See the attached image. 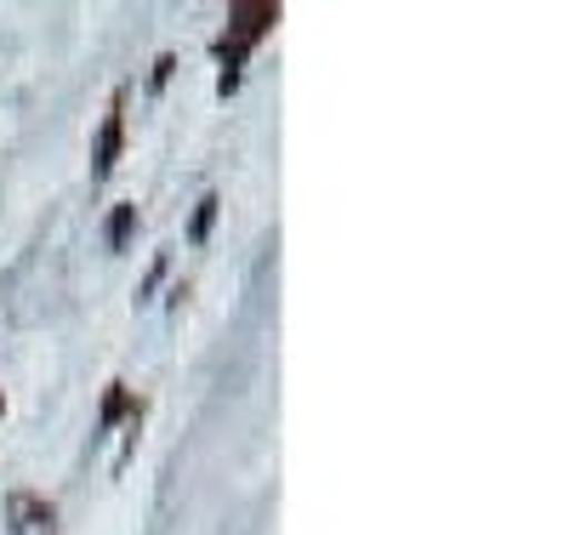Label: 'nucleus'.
<instances>
[{
	"instance_id": "nucleus-7",
	"label": "nucleus",
	"mask_w": 569,
	"mask_h": 535,
	"mask_svg": "<svg viewBox=\"0 0 569 535\" xmlns=\"http://www.w3.org/2000/svg\"><path fill=\"white\" fill-rule=\"evenodd\" d=\"M171 69H177V58H160V63H154V86H166V80H171Z\"/></svg>"
},
{
	"instance_id": "nucleus-1",
	"label": "nucleus",
	"mask_w": 569,
	"mask_h": 535,
	"mask_svg": "<svg viewBox=\"0 0 569 535\" xmlns=\"http://www.w3.org/2000/svg\"><path fill=\"white\" fill-rule=\"evenodd\" d=\"M279 23V7L273 0H251V7H233L228 12V34L217 40V63H222V75H217V91L228 97L233 86H240V63H246V52Z\"/></svg>"
},
{
	"instance_id": "nucleus-2",
	"label": "nucleus",
	"mask_w": 569,
	"mask_h": 535,
	"mask_svg": "<svg viewBox=\"0 0 569 535\" xmlns=\"http://www.w3.org/2000/svg\"><path fill=\"white\" fill-rule=\"evenodd\" d=\"M120 103H126V97H114V109H109V120H103V137H98V155H91V177H109V171H114V160H120V137H126Z\"/></svg>"
},
{
	"instance_id": "nucleus-6",
	"label": "nucleus",
	"mask_w": 569,
	"mask_h": 535,
	"mask_svg": "<svg viewBox=\"0 0 569 535\" xmlns=\"http://www.w3.org/2000/svg\"><path fill=\"white\" fill-rule=\"evenodd\" d=\"M160 279H166V257H160V262H154V268H149V279H142V297H149V290H154V285H160Z\"/></svg>"
},
{
	"instance_id": "nucleus-4",
	"label": "nucleus",
	"mask_w": 569,
	"mask_h": 535,
	"mask_svg": "<svg viewBox=\"0 0 569 535\" xmlns=\"http://www.w3.org/2000/svg\"><path fill=\"white\" fill-rule=\"evenodd\" d=\"M131 222H137V206H114V217H109V251H120L126 246V239H131Z\"/></svg>"
},
{
	"instance_id": "nucleus-3",
	"label": "nucleus",
	"mask_w": 569,
	"mask_h": 535,
	"mask_svg": "<svg viewBox=\"0 0 569 535\" xmlns=\"http://www.w3.org/2000/svg\"><path fill=\"white\" fill-rule=\"evenodd\" d=\"M217 194H206V200L194 206V222H188V239H194V246H206V239H211V222H217Z\"/></svg>"
},
{
	"instance_id": "nucleus-5",
	"label": "nucleus",
	"mask_w": 569,
	"mask_h": 535,
	"mask_svg": "<svg viewBox=\"0 0 569 535\" xmlns=\"http://www.w3.org/2000/svg\"><path fill=\"white\" fill-rule=\"evenodd\" d=\"M126 410H131V394H126V387L114 382V387H109V399H103V427H114Z\"/></svg>"
}]
</instances>
